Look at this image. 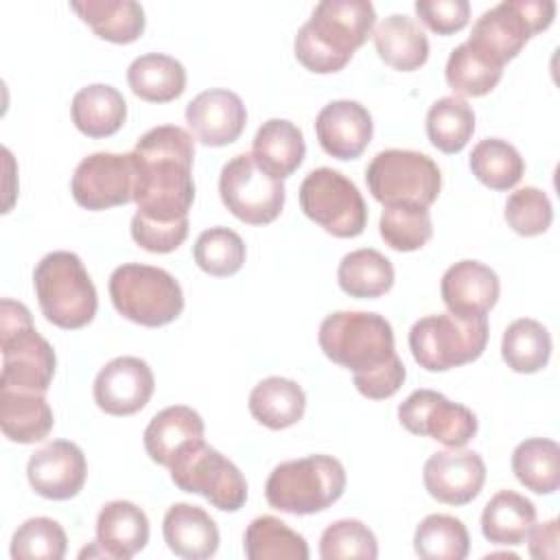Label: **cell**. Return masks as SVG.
I'll return each instance as SVG.
<instances>
[{"label":"cell","instance_id":"1","mask_svg":"<svg viewBox=\"0 0 560 560\" xmlns=\"http://www.w3.org/2000/svg\"><path fill=\"white\" fill-rule=\"evenodd\" d=\"M317 341L332 363L352 372L357 392L370 400L394 396L407 378L394 348L392 324L378 313H330L319 326Z\"/></svg>","mask_w":560,"mask_h":560},{"label":"cell","instance_id":"2","mask_svg":"<svg viewBox=\"0 0 560 560\" xmlns=\"http://www.w3.org/2000/svg\"><path fill=\"white\" fill-rule=\"evenodd\" d=\"M131 155L138 214L160 223L188 219L195 201L192 136L177 125H160L138 138Z\"/></svg>","mask_w":560,"mask_h":560},{"label":"cell","instance_id":"3","mask_svg":"<svg viewBox=\"0 0 560 560\" xmlns=\"http://www.w3.org/2000/svg\"><path fill=\"white\" fill-rule=\"evenodd\" d=\"M374 22L376 11L368 0H324L295 35V59L315 74L339 72L372 35Z\"/></svg>","mask_w":560,"mask_h":560},{"label":"cell","instance_id":"4","mask_svg":"<svg viewBox=\"0 0 560 560\" xmlns=\"http://www.w3.org/2000/svg\"><path fill=\"white\" fill-rule=\"evenodd\" d=\"M0 389L48 392L57 368L55 350L37 332L31 311L9 298L0 302Z\"/></svg>","mask_w":560,"mask_h":560},{"label":"cell","instance_id":"5","mask_svg":"<svg viewBox=\"0 0 560 560\" xmlns=\"http://www.w3.org/2000/svg\"><path fill=\"white\" fill-rule=\"evenodd\" d=\"M33 287L44 317L63 330L83 328L96 315V287L72 252L46 254L33 271Z\"/></svg>","mask_w":560,"mask_h":560},{"label":"cell","instance_id":"6","mask_svg":"<svg viewBox=\"0 0 560 560\" xmlns=\"http://www.w3.org/2000/svg\"><path fill=\"white\" fill-rule=\"evenodd\" d=\"M346 490V468L332 455H306L278 464L265 483L273 510L306 516L328 510Z\"/></svg>","mask_w":560,"mask_h":560},{"label":"cell","instance_id":"7","mask_svg":"<svg viewBox=\"0 0 560 560\" xmlns=\"http://www.w3.org/2000/svg\"><path fill=\"white\" fill-rule=\"evenodd\" d=\"M486 315L438 313L418 319L409 330L413 361L427 372H446L477 361L488 346Z\"/></svg>","mask_w":560,"mask_h":560},{"label":"cell","instance_id":"8","mask_svg":"<svg viewBox=\"0 0 560 560\" xmlns=\"http://www.w3.org/2000/svg\"><path fill=\"white\" fill-rule=\"evenodd\" d=\"M109 298L125 319L147 328L166 326L184 311L179 282L168 271L140 262H125L112 271Z\"/></svg>","mask_w":560,"mask_h":560},{"label":"cell","instance_id":"9","mask_svg":"<svg viewBox=\"0 0 560 560\" xmlns=\"http://www.w3.org/2000/svg\"><path fill=\"white\" fill-rule=\"evenodd\" d=\"M553 18L556 2L551 0H503L477 18L466 44L503 68L536 33L547 31Z\"/></svg>","mask_w":560,"mask_h":560},{"label":"cell","instance_id":"10","mask_svg":"<svg viewBox=\"0 0 560 560\" xmlns=\"http://www.w3.org/2000/svg\"><path fill=\"white\" fill-rule=\"evenodd\" d=\"M365 184L372 197L385 206L411 203L429 208L442 188L438 164L411 149H387L372 158L365 168Z\"/></svg>","mask_w":560,"mask_h":560},{"label":"cell","instance_id":"11","mask_svg":"<svg viewBox=\"0 0 560 560\" xmlns=\"http://www.w3.org/2000/svg\"><path fill=\"white\" fill-rule=\"evenodd\" d=\"M173 483L190 494H201L217 510L238 512L247 501L243 472L203 440L186 444L168 466Z\"/></svg>","mask_w":560,"mask_h":560},{"label":"cell","instance_id":"12","mask_svg":"<svg viewBox=\"0 0 560 560\" xmlns=\"http://www.w3.org/2000/svg\"><path fill=\"white\" fill-rule=\"evenodd\" d=\"M302 212L337 238L363 234L368 206L352 179L343 173L322 166L311 171L300 184Z\"/></svg>","mask_w":560,"mask_h":560},{"label":"cell","instance_id":"13","mask_svg":"<svg viewBox=\"0 0 560 560\" xmlns=\"http://www.w3.org/2000/svg\"><path fill=\"white\" fill-rule=\"evenodd\" d=\"M219 195L223 206L238 221L249 225H267L276 221L287 199L282 179L262 171L252 153H238L223 164Z\"/></svg>","mask_w":560,"mask_h":560},{"label":"cell","instance_id":"14","mask_svg":"<svg viewBox=\"0 0 560 560\" xmlns=\"http://www.w3.org/2000/svg\"><path fill=\"white\" fill-rule=\"evenodd\" d=\"M400 424L448 448H464L477 435V416L435 389H416L398 405Z\"/></svg>","mask_w":560,"mask_h":560},{"label":"cell","instance_id":"15","mask_svg":"<svg viewBox=\"0 0 560 560\" xmlns=\"http://www.w3.org/2000/svg\"><path fill=\"white\" fill-rule=\"evenodd\" d=\"M136 166L131 153L98 151L79 162L70 192L85 210H107L133 199Z\"/></svg>","mask_w":560,"mask_h":560},{"label":"cell","instance_id":"16","mask_svg":"<svg viewBox=\"0 0 560 560\" xmlns=\"http://www.w3.org/2000/svg\"><path fill=\"white\" fill-rule=\"evenodd\" d=\"M155 389L149 363L140 357H116L94 378V402L109 416H133L147 407Z\"/></svg>","mask_w":560,"mask_h":560},{"label":"cell","instance_id":"17","mask_svg":"<svg viewBox=\"0 0 560 560\" xmlns=\"http://www.w3.org/2000/svg\"><path fill=\"white\" fill-rule=\"evenodd\" d=\"M26 477L35 494L50 501H68L83 490L88 462L74 442L52 440L31 455Z\"/></svg>","mask_w":560,"mask_h":560},{"label":"cell","instance_id":"18","mask_svg":"<svg viewBox=\"0 0 560 560\" xmlns=\"http://www.w3.org/2000/svg\"><path fill=\"white\" fill-rule=\"evenodd\" d=\"M427 492L446 505H466L483 488L486 464L479 453L448 448L433 453L422 468Z\"/></svg>","mask_w":560,"mask_h":560},{"label":"cell","instance_id":"19","mask_svg":"<svg viewBox=\"0 0 560 560\" xmlns=\"http://www.w3.org/2000/svg\"><path fill=\"white\" fill-rule=\"evenodd\" d=\"M186 122L201 144L225 147L243 133L247 109L236 92L212 88L186 105Z\"/></svg>","mask_w":560,"mask_h":560},{"label":"cell","instance_id":"20","mask_svg":"<svg viewBox=\"0 0 560 560\" xmlns=\"http://www.w3.org/2000/svg\"><path fill=\"white\" fill-rule=\"evenodd\" d=\"M319 147L337 160L359 158L374 133L372 114L357 101L339 98L324 105L315 118Z\"/></svg>","mask_w":560,"mask_h":560},{"label":"cell","instance_id":"21","mask_svg":"<svg viewBox=\"0 0 560 560\" xmlns=\"http://www.w3.org/2000/svg\"><path fill=\"white\" fill-rule=\"evenodd\" d=\"M499 276L479 260L451 265L440 282L442 302L455 315H486L499 300Z\"/></svg>","mask_w":560,"mask_h":560},{"label":"cell","instance_id":"22","mask_svg":"<svg viewBox=\"0 0 560 560\" xmlns=\"http://www.w3.org/2000/svg\"><path fill=\"white\" fill-rule=\"evenodd\" d=\"M162 534L168 549L186 560L212 558L219 549V527L199 505L175 503L166 510Z\"/></svg>","mask_w":560,"mask_h":560},{"label":"cell","instance_id":"23","mask_svg":"<svg viewBox=\"0 0 560 560\" xmlns=\"http://www.w3.org/2000/svg\"><path fill=\"white\" fill-rule=\"evenodd\" d=\"M96 542L107 558L129 560L149 542V518L131 501H109L96 516Z\"/></svg>","mask_w":560,"mask_h":560},{"label":"cell","instance_id":"24","mask_svg":"<svg viewBox=\"0 0 560 560\" xmlns=\"http://www.w3.org/2000/svg\"><path fill=\"white\" fill-rule=\"evenodd\" d=\"M206 424L201 416L186 405H173L158 411L144 429V451L160 464L171 466L175 455L190 442L203 440Z\"/></svg>","mask_w":560,"mask_h":560},{"label":"cell","instance_id":"25","mask_svg":"<svg viewBox=\"0 0 560 560\" xmlns=\"http://www.w3.org/2000/svg\"><path fill=\"white\" fill-rule=\"evenodd\" d=\"M252 155L271 177H289L300 168L306 155L302 129L284 118H271L262 122L254 136Z\"/></svg>","mask_w":560,"mask_h":560},{"label":"cell","instance_id":"26","mask_svg":"<svg viewBox=\"0 0 560 560\" xmlns=\"http://www.w3.org/2000/svg\"><path fill=\"white\" fill-rule=\"evenodd\" d=\"M55 416L44 394L0 389V427L9 442L35 444L48 438Z\"/></svg>","mask_w":560,"mask_h":560},{"label":"cell","instance_id":"27","mask_svg":"<svg viewBox=\"0 0 560 560\" xmlns=\"http://www.w3.org/2000/svg\"><path fill=\"white\" fill-rule=\"evenodd\" d=\"M72 122L88 138L114 136L127 120L122 94L107 83H92L72 96Z\"/></svg>","mask_w":560,"mask_h":560},{"label":"cell","instance_id":"28","mask_svg":"<svg viewBox=\"0 0 560 560\" xmlns=\"http://www.w3.org/2000/svg\"><path fill=\"white\" fill-rule=\"evenodd\" d=\"M247 407L256 422L271 431H282L302 420L306 396L295 381L284 376H269L254 385Z\"/></svg>","mask_w":560,"mask_h":560},{"label":"cell","instance_id":"29","mask_svg":"<svg viewBox=\"0 0 560 560\" xmlns=\"http://www.w3.org/2000/svg\"><path fill=\"white\" fill-rule=\"evenodd\" d=\"M378 57L400 72L418 70L429 59V39L424 31L407 15H387L372 33Z\"/></svg>","mask_w":560,"mask_h":560},{"label":"cell","instance_id":"30","mask_svg":"<svg viewBox=\"0 0 560 560\" xmlns=\"http://www.w3.org/2000/svg\"><path fill=\"white\" fill-rule=\"evenodd\" d=\"M534 523L536 505L514 490L497 492L481 512L483 538L501 547L523 545Z\"/></svg>","mask_w":560,"mask_h":560},{"label":"cell","instance_id":"31","mask_svg":"<svg viewBox=\"0 0 560 560\" xmlns=\"http://www.w3.org/2000/svg\"><path fill=\"white\" fill-rule=\"evenodd\" d=\"M70 9L112 44H131L144 33V9L133 0H83L70 2Z\"/></svg>","mask_w":560,"mask_h":560},{"label":"cell","instance_id":"32","mask_svg":"<svg viewBox=\"0 0 560 560\" xmlns=\"http://www.w3.org/2000/svg\"><path fill=\"white\" fill-rule=\"evenodd\" d=\"M127 83L131 92L147 103H171L186 90V70L175 57L147 52L131 61Z\"/></svg>","mask_w":560,"mask_h":560},{"label":"cell","instance_id":"33","mask_svg":"<svg viewBox=\"0 0 560 560\" xmlns=\"http://www.w3.org/2000/svg\"><path fill=\"white\" fill-rule=\"evenodd\" d=\"M337 282L343 293L359 300H374L394 287V265L372 247L346 254L337 267Z\"/></svg>","mask_w":560,"mask_h":560},{"label":"cell","instance_id":"34","mask_svg":"<svg viewBox=\"0 0 560 560\" xmlns=\"http://www.w3.org/2000/svg\"><path fill=\"white\" fill-rule=\"evenodd\" d=\"M512 470L521 486L536 494L560 488V446L547 438H529L512 453Z\"/></svg>","mask_w":560,"mask_h":560},{"label":"cell","instance_id":"35","mask_svg":"<svg viewBox=\"0 0 560 560\" xmlns=\"http://www.w3.org/2000/svg\"><path fill=\"white\" fill-rule=\"evenodd\" d=\"M501 357L510 370L518 374H536L549 363L551 335L532 317L514 319L503 332Z\"/></svg>","mask_w":560,"mask_h":560},{"label":"cell","instance_id":"36","mask_svg":"<svg viewBox=\"0 0 560 560\" xmlns=\"http://www.w3.org/2000/svg\"><path fill=\"white\" fill-rule=\"evenodd\" d=\"M243 551L249 560H306L308 545L276 516L254 518L243 536Z\"/></svg>","mask_w":560,"mask_h":560},{"label":"cell","instance_id":"37","mask_svg":"<svg viewBox=\"0 0 560 560\" xmlns=\"http://www.w3.org/2000/svg\"><path fill=\"white\" fill-rule=\"evenodd\" d=\"M468 164L472 175L492 190L514 188L525 173V162L518 149L501 138L479 140L472 147Z\"/></svg>","mask_w":560,"mask_h":560},{"label":"cell","instance_id":"38","mask_svg":"<svg viewBox=\"0 0 560 560\" xmlns=\"http://www.w3.org/2000/svg\"><path fill=\"white\" fill-rule=\"evenodd\" d=\"M475 131V112L459 96H442L427 112V136L442 153H459Z\"/></svg>","mask_w":560,"mask_h":560},{"label":"cell","instance_id":"39","mask_svg":"<svg viewBox=\"0 0 560 560\" xmlns=\"http://www.w3.org/2000/svg\"><path fill=\"white\" fill-rule=\"evenodd\" d=\"M413 549L422 560H464L470 551V536L459 518L429 514L416 527Z\"/></svg>","mask_w":560,"mask_h":560},{"label":"cell","instance_id":"40","mask_svg":"<svg viewBox=\"0 0 560 560\" xmlns=\"http://www.w3.org/2000/svg\"><path fill=\"white\" fill-rule=\"evenodd\" d=\"M444 77L455 96H483L497 88L503 68L483 59L464 42L451 50Z\"/></svg>","mask_w":560,"mask_h":560},{"label":"cell","instance_id":"41","mask_svg":"<svg viewBox=\"0 0 560 560\" xmlns=\"http://www.w3.org/2000/svg\"><path fill=\"white\" fill-rule=\"evenodd\" d=\"M378 232L385 245L396 252H416L433 236V221L429 208L400 203L385 206L378 221Z\"/></svg>","mask_w":560,"mask_h":560},{"label":"cell","instance_id":"42","mask_svg":"<svg viewBox=\"0 0 560 560\" xmlns=\"http://www.w3.org/2000/svg\"><path fill=\"white\" fill-rule=\"evenodd\" d=\"M245 254L247 252L243 238L234 230L223 225L203 230L192 247L197 267L214 278H225L241 271Z\"/></svg>","mask_w":560,"mask_h":560},{"label":"cell","instance_id":"43","mask_svg":"<svg viewBox=\"0 0 560 560\" xmlns=\"http://www.w3.org/2000/svg\"><path fill=\"white\" fill-rule=\"evenodd\" d=\"M66 549L63 527L48 516L24 521L11 538V558L15 560H61Z\"/></svg>","mask_w":560,"mask_h":560},{"label":"cell","instance_id":"44","mask_svg":"<svg viewBox=\"0 0 560 560\" xmlns=\"http://www.w3.org/2000/svg\"><path fill=\"white\" fill-rule=\"evenodd\" d=\"M319 558L322 560H341V558H359L374 560L378 558V542L374 532L357 521L341 518L330 523L319 538Z\"/></svg>","mask_w":560,"mask_h":560},{"label":"cell","instance_id":"45","mask_svg":"<svg viewBox=\"0 0 560 560\" xmlns=\"http://www.w3.org/2000/svg\"><path fill=\"white\" fill-rule=\"evenodd\" d=\"M503 217L516 234L538 236L549 230L553 221V208L547 192L534 186H525L508 197Z\"/></svg>","mask_w":560,"mask_h":560},{"label":"cell","instance_id":"46","mask_svg":"<svg viewBox=\"0 0 560 560\" xmlns=\"http://www.w3.org/2000/svg\"><path fill=\"white\" fill-rule=\"evenodd\" d=\"M188 236V219L160 223L140 217L138 212L131 219V238L151 254L175 252Z\"/></svg>","mask_w":560,"mask_h":560},{"label":"cell","instance_id":"47","mask_svg":"<svg viewBox=\"0 0 560 560\" xmlns=\"http://www.w3.org/2000/svg\"><path fill=\"white\" fill-rule=\"evenodd\" d=\"M413 9L420 22L438 35H453L470 20L468 0H418Z\"/></svg>","mask_w":560,"mask_h":560},{"label":"cell","instance_id":"48","mask_svg":"<svg viewBox=\"0 0 560 560\" xmlns=\"http://www.w3.org/2000/svg\"><path fill=\"white\" fill-rule=\"evenodd\" d=\"M529 542V556L536 558V560H556L560 549H558V542H560V529H558V521L551 518V521H545L540 525H532L527 538Z\"/></svg>","mask_w":560,"mask_h":560}]
</instances>
